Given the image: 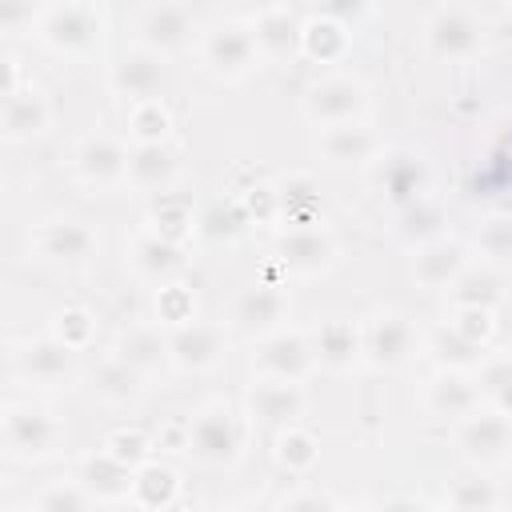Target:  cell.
Segmentation results:
<instances>
[{"label":"cell","mask_w":512,"mask_h":512,"mask_svg":"<svg viewBox=\"0 0 512 512\" xmlns=\"http://www.w3.org/2000/svg\"><path fill=\"white\" fill-rule=\"evenodd\" d=\"M140 384H144V376L140 372H132L124 360H116V356H108L96 372H92V392L104 400V404H128V400H136L140 396Z\"/></svg>","instance_id":"cell-35"},{"label":"cell","mask_w":512,"mask_h":512,"mask_svg":"<svg viewBox=\"0 0 512 512\" xmlns=\"http://www.w3.org/2000/svg\"><path fill=\"white\" fill-rule=\"evenodd\" d=\"M76 372V352L56 336H36L12 348V376L36 388H60Z\"/></svg>","instance_id":"cell-10"},{"label":"cell","mask_w":512,"mask_h":512,"mask_svg":"<svg viewBox=\"0 0 512 512\" xmlns=\"http://www.w3.org/2000/svg\"><path fill=\"white\" fill-rule=\"evenodd\" d=\"M316 156L328 168H360V164H376L380 160V140H376L372 128H364V120L336 124V128H320Z\"/></svg>","instance_id":"cell-18"},{"label":"cell","mask_w":512,"mask_h":512,"mask_svg":"<svg viewBox=\"0 0 512 512\" xmlns=\"http://www.w3.org/2000/svg\"><path fill=\"white\" fill-rule=\"evenodd\" d=\"M116 360H124L132 372H140V376H152V372H160L164 368V360H168V336H160L156 328H148V324H136V328H128V332H120V340H116V352H112Z\"/></svg>","instance_id":"cell-29"},{"label":"cell","mask_w":512,"mask_h":512,"mask_svg":"<svg viewBox=\"0 0 512 512\" xmlns=\"http://www.w3.org/2000/svg\"><path fill=\"white\" fill-rule=\"evenodd\" d=\"M372 184L396 212H404L428 196L432 176L424 156H416L412 148H392V152H380V160L372 164Z\"/></svg>","instance_id":"cell-9"},{"label":"cell","mask_w":512,"mask_h":512,"mask_svg":"<svg viewBox=\"0 0 512 512\" xmlns=\"http://www.w3.org/2000/svg\"><path fill=\"white\" fill-rule=\"evenodd\" d=\"M468 268H472L468 264V248L460 240H448V236L416 248V256H412V280L420 288H428V292L452 288Z\"/></svg>","instance_id":"cell-20"},{"label":"cell","mask_w":512,"mask_h":512,"mask_svg":"<svg viewBox=\"0 0 512 512\" xmlns=\"http://www.w3.org/2000/svg\"><path fill=\"white\" fill-rule=\"evenodd\" d=\"M256 372L260 380H288V384H300L312 368H316V356H312V344L304 332L296 328H276L260 340L256 348Z\"/></svg>","instance_id":"cell-12"},{"label":"cell","mask_w":512,"mask_h":512,"mask_svg":"<svg viewBox=\"0 0 512 512\" xmlns=\"http://www.w3.org/2000/svg\"><path fill=\"white\" fill-rule=\"evenodd\" d=\"M52 124V104L40 88H20L16 96L0 100V132L8 144H28L44 136Z\"/></svg>","instance_id":"cell-22"},{"label":"cell","mask_w":512,"mask_h":512,"mask_svg":"<svg viewBox=\"0 0 512 512\" xmlns=\"http://www.w3.org/2000/svg\"><path fill=\"white\" fill-rule=\"evenodd\" d=\"M368 108V88L356 76L332 72L308 84L304 92V116L320 128H336V124H356Z\"/></svg>","instance_id":"cell-7"},{"label":"cell","mask_w":512,"mask_h":512,"mask_svg":"<svg viewBox=\"0 0 512 512\" xmlns=\"http://www.w3.org/2000/svg\"><path fill=\"white\" fill-rule=\"evenodd\" d=\"M276 192V216H284L288 224H316L320 212V188L312 176L304 172H288L280 184H272Z\"/></svg>","instance_id":"cell-31"},{"label":"cell","mask_w":512,"mask_h":512,"mask_svg":"<svg viewBox=\"0 0 512 512\" xmlns=\"http://www.w3.org/2000/svg\"><path fill=\"white\" fill-rule=\"evenodd\" d=\"M316 456H320V444H316L312 432H304L296 424L292 428H280V436H276V460L288 472H308L316 464Z\"/></svg>","instance_id":"cell-41"},{"label":"cell","mask_w":512,"mask_h":512,"mask_svg":"<svg viewBox=\"0 0 512 512\" xmlns=\"http://www.w3.org/2000/svg\"><path fill=\"white\" fill-rule=\"evenodd\" d=\"M276 260L296 276H316L336 260V240L328 228L316 224H288L276 236Z\"/></svg>","instance_id":"cell-14"},{"label":"cell","mask_w":512,"mask_h":512,"mask_svg":"<svg viewBox=\"0 0 512 512\" xmlns=\"http://www.w3.org/2000/svg\"><path fill=\"white\" fill-rule=\"evenodd\" d=\"M276 512H340V508L332 504V496H324V492H312V488H300V492L284 496Z\"/></svg>","instance_id":"cell-49"},{"label":"cell","mask_w":512,"mask_h":512,"mask_svg":"<svg viewBox=\"0 0 512 512\" xmlns=\"http://www.w3.org/2000/svg\"><path fill=\"white\" fill-rule=\"evenodd\" d=\"M16 512H32V508H16Z\"/></svg>","instance_id":"cell-55"},{"label":"cell","mask_w":512,"mask_h":512,"mask_svg":"<svg viewBox=\"0 0 512 512\" xmlns=\"http://www.w3.org/2000/svg\"><path fill=\"white\" fill-rule=\"evenodd\" d=\"M244 224H248L244 204H240V200H228V204H216V208L208 212L204 232H208V236H236Z\"/></svg>","instance_id":"cell-47"},{"label":"cell","mask_w":512,"mask_h":512,"mask_svg":"<svg viewBox=\"0 0 512 512\" xmlns=\"http://www.w3.org/2000/svg\"><path fill=\"white\" fill-rule=\"evenodd\" d=\"M424 408L436 420H468L472 412H480V388L468 372H436L424 388Z\"/></svg>","instance_id":"cell-24"},{"label":"cell","mask_w":512,"mask_h":512,"mask_svg":"<svg viewBox=\"0 0 512 512\" xmlns=\"http://www.w3.org/2000/svg\"><path fill=\"white\" fill-rule=\"evenodd\" d=\"M84 492H88V500H100V504H124V500H132V484H136V472L132 468H124L120 460H112L108 452H96V456H88L84 464H80V480H76Z\"/></svg>","instance_id":"cell-27"},{"label":"cell","mask_w":512,"mask_h":512,"mask_svg":"<svg viewBox=\"0 0 512 512\" xmlns=\"http://www.w3.org/2000/svg\"><path fill=\"white\" fill-rule=\"evenodd\" d=\"M340 512H376V508H340Z\"/></svg>","instance_id":"cell-53"},{"label":"cell","mask_w":512,"mask_h":512,"mask_svg":"<svg viewBox=\"0 0 512 512\" xmlns=\"http://www.w3.org/2000/svg\"><path fill=\"white\" fill-rule=\"evenodd\" d=\"M456 312L460 308H480V312H496L500 300H504V284L492 268H468L452 288H448Z\"/></svg>","instance_id":"cell-33"},{"label":"cell","mask_w":512,"mask_h":512,"mask_svg":"<svg viewBox=\"0 0 512 512\" xmlns=\"http://www.w3.org/2000/svg\"><path fill=\"white\" fill-rule=\"evenodd\" d=\"M32 512H88V492L80 484H52L32 500Z\"/></svg>","instance_id":"cell-46"},{"label":"cell","mask_w":512,"mask_h":512,"mask_svg":"<svg viewBox=\"0 0 512 512\" xmlns=\"http://www.w3.org/2000/svg\"><path fill=\"white\" fill-rule=\"evenodd\" d=\"M448 508L452 512H500V492L484 476H460L448 488Z\"/></svg>","instance_id":"cell-38"},{"label":"cell","mask_w":512,"mask_h":512,"mask_svg":"<svg viewBox=\"0 0 512 512\" xmlns=\"http://www.w3.org/2000/svg\"><path fill=\"white\" fill-rule=\"evenodd\" d=\"M348 32H352V28H344L340 20H332V16L320 8V12L304 16L300 56H308V60H316V64H332V60L344 56V48H348Z\"/></svg>","instance_id":"cell-30"},{"label":"cell","mask_w":512,"mask_h":512,"mask_svg":"<svg viewBox=\"0 0 512 512\" xmlns=\"http://www.w3.org/2000/svg\"><path fill=\"white\" fill-rule=\"evenodd\" d=\"M304 388L288 380H256L248 392V416L268 428H292L304 416Z\"/></svg>","instance_id":"cell-23"},{"label":"cell","mask_w":512,"mask_h":512,"mask_svg":"<svg viewBox=\"0 0 512 512\" xmlns=\"http://www.w3.org/2000/svg\"><path fill=\"white\" fill-rule=\"evenodd\" d=\"M176 492H180V476L168 468V464H144L140 472H136V484H132V504L136 508H148V512H164V508H172V500H176Z\"/></svg>","instance_id":"cell-34"},{"label":"cell","mask_w":512,"mask_h":512,"mask_svg":"<svg viewBox=\"0 0 512 512\" xmlns=\"http://www.w3.org/2000/svg\"><path fill=\"white\" fill-rule=\"evenodd\" d=\"M452 328L460 332V336H468L472 344H488V336L496 332V312H480V308H460L456 312V320H452Z\"/></svg>","instance_id":"cell-48"},{"label":"cell","mask_w":512,"mask_h":512,"mask_svg":"<svg viewBox=\"0 0 512 512\" xmlns=\"http://www.w3.org/2000/svg\"><path fill=\"white\" fill-rule=\"evenodd\" d=\"M208 468H228L244 452V416L232 404H208L188 420V448Z\"/></svg>","instance_id":"cell-3"},{"label":"cell","mask_w":512,"mask_h":512,"mask_svg":"<svg viewBox=\"0 0 512 512\" xmlns=\"http://www.w3.org/2000/svg\"><path fill=\"white\" fill-rule=\"evenodd\" d=\"M260 48H256V36H252V24L248 20H216L200 32V64L224 80V84H236L244 80L256 64H260Z\"/></svg>","instance_id":"cell-2"},{"label":"cell","mask_w":512,"mask_h":512,"mask_svg":"<svg viewBox=\"0 0 512 512\" xmlns=\"http://www.w3.org/2000/svg\"><path fill=\"white\" fill-rule=\"evenodd\" d=\"M476 388H480V400L508 416L512 420V356H496V360H484L480 372H476Z\"/></svg>","instance_id":"cell-36"},{"label":"cell","mask_w":512,"mask_h":512,"mask_svg":"<svg viewBox=\"0 0 512 512\" xmlns=\"http://www.w3.org/2000/svg\"><path fill=\"white\" fill-rule=\"evenodd\" d=\"M108 88H112V96L128 100L132 108L136 104H152L164 92V60L144 52V48H128V52H120L112 60Z\"/></svg>","instance_id":"cell-13"},{"label":"cell","mask_w":512,"mask_h":512,"mask_svg":"<svg viewBox=\"0 0 512 512\" xmlns=\"http://www.w3.org/2000/svg\"><path fill=\"white\" fill-rule=\"evenodd\" d=\"M168 132H172V116L160 100L152 104H136L128 112V136L132 144H168Z\"/></svg>","instance_id":"cell-39"},{"label":"cell","mask_w":512,"mask_h":512,"mask_svg":"<svg viewBox=\"0 0 512 512\" xmlns=\"http://www.w3.org/2000/svg\"><path fill=\"white\" fill-rule=\"evenodd\" d=\"M52 336H56L60 344H68L72 352H80V348L92 340V312H88V308H80V304L60 308V312H56V320H52Z\"/></svg>","instance_id":"cell-43"},{"label":"cell","mask_w":512,"mask_h":512,"mask_svg":"<svg viewBox=\"0 0 512 512\" xmlns=\"http://www.w3.org/2000/svg\"><path fill=\"white\" fill-rule=\"evenodd\" d=\"M228 348V332L212 320H188L180 328L168 332V360L180 372H208L224 360Z\"/></svg>","instance_id":"cell-15"},{"label":"cell","mask_w":512,"mask_h":512,"mask_svg":"<svg viewBox=\"0 0 512 512\" xmlns=\"http://www.w3.org/2000/svg\"><path fill=\"white\" fill-rule=\"evenodd\" d=\"M0 444L12 460H48L64 448V424L32 404H8L0 420Z\"/></svg>","instance_id":"cell-5"},{"label":"cell","mask_w":512,"mask_h":512,"mask_svg":"<svg viewBox=\"0 0 512 512\" xmlns=\"http://www.w3.org/2000/svg\"><path fill=\"white\" fill-rule=\"evenodd\" d=\"M156 312H160L164 324L180 328V324L196 320V300H192V292H188L184 284H168V288H160V296H156Z\"/></svg>","instance_id":"cell-45"},{"label":"cell","mask_w":512,"mask_h":512,"mask_svg":"<svg viewBox=\"0 0 512 512\" xmlns=\"http://www.w3.org/2000/svg\"><path fill=\"white\" fill-rule=\"evenodd\" d=\"M428 352H432V360L440 364V372H476V368L484 364V348L472 344L468 336H460L452 324H444V328L432 332Z\"/></svg>","instance_id":"cell-32"},{"label":"cell","mask_w":512,"mask_h":512,"mask_svg":"<svg viewBox=\"0 0 512 512\" xmlns=\"http://www.w3.org/2000/svg\"><path fill=\"white\" fill-rule=\"evenodd\" d=\"M432 512H452V508H432Z\"/></svg>","instance_id":"cell-54"},{"label":"cell","mask_w":512,"mask_h":512,"mask_svg":"<svg viewBox=\"0 0 512 512\" xmlns=\"http://www.w3.org/2000/svg\"><path fill=\"white\" fill-rule=\"evenodd\" d=\"M96 232L84 220H48L32 232V252L48 264H84L96 256Z\"/></svg>","instance_id":"cell-17"},{"label":"cell","mask_w":512,"mask_h":512,"mask_svg":"<svg viewBox=\"0 0 512 512\" xmlns=\"http://www.w3.org/2000/svg\"><path fill=\"white\" fill-rule=\"evenodd\" d=\"M72 176H76V184H84L92 192H112V188L128 184V144L108 132L84 136L72 148Z\"/></svg>","instance_id":"cell-8"},{"label":"cell","mask_w":512,"mask_h":512,"mask_svg":"<svg viewBox=\"0 0 512 512\" xmlns=\"http://www.w3.org/2000/svg\"><path fill=\"white\" fill-rule=\"evenodd\" d=\"M456 448L468 464H500L512 452V420L492 408H480L456 424Z\"/></svg>","instance_id":"cell-16"},{"label":"cell","mask_w":512,"mask_h":512,"mask_svg":"<svg viewBox=\"0 0 512 512\" xmlns=\"http://www.w3.org/2000/svg\"><path fill=\"white\" fill-rule=\"evenodd\" d=\"M288 316V296L276 288V284H248L236 304H232V320L244 328V332H276L280 320Z\"/></svg>","instance_id":"cell-26"},{"label":"cell","mask_w":512,"mask_h":512,"mask_svg":"<svg viewBox=\"0 0 512 512\" xmlns=\"http://www.w3.org/2000/svg\"><path fill=\"white\" fill-rule=\"evenodd\" d=\"M132 268H136L144 280L168 288V284H180V276H184V268H188V252H184V244H172V240L156 236L152 228H144V232H136V240H132Z\"/></svg>","instance_id":"cell-21"},{"label":"cell","mask_w":512,"mask_h":512,"mask_svg":"<svg viewBox=\"0 0 512 512\" xmlns=\"http://www.w3.org/2000/svg\"><path fill=\"white\" fill-rule=\"evenodd\" d=\"M360 344H364V364L376 372H396L412 360L416 352V332L408 324V316L400 312H380L360 328Z\"/></svg>","instance_id":"cell-11"},{"label":"cell","mask_w":512,"mask_h":512,"mask_svg":"<svg viewBox=\"0 0 512 512\" xmlns=\"http://www.w3.org/2000/svg\"><path fill=\"white\" fill-rule=\"evenodd\" d=\"M476 248L496 264H512V212L488 216L476 232Z\"/></svg>","instance_id":"cell-42"},{"label":"cell","mask_w":512,"mask_h":512,"mask_svg":"<svg viewBox=\"0 0 512 512\" xmlns=\"http://www.w3.org/2000/svg\"><path fill=\"white\" fill-rule=\"evenodd\" d=\"M40 8L32 4H4L0 8V32H36Z\"/></svg>","instance_id":"cell-50"},{"label":"cell","mask_w":512,"mask_h":512,"mask_svg":"<svg viewBox=\"0 0 512 512\" xmlns=\"http://www.w3.org/2000/svg\"><path fill=\"white\" fill-rule=\"evenodd\" d=\"M312 356L320 368L328 372H348L364 360V344H360V328H352L348 320H324L320 328L308 332Z\"/></svg>","instance_id":"cell-25"},{"label":"cell","mask_w":512,"mask_h":512,"mask_svg":"<svg viewBox=\"0 0 512 512\" xmlns=\"http://www.w3.org/2000/svg\"><path fill=\"white\" fill-rule=\"evenodd\" d=\"M180 172L172 144H132L128 148V184L140 192H168Z\"/></svg>","instance_id":"cell-28"},{"label":"cell","mask_w":512,"mask_h":512,"mask_svg":"<svg viewBox=\"0 0 512 512\" xmlns=\"http://www.w3.org/2000/svg\"><path fill=\"white\" fill-rule=\"evenodd\" d=\"M440 228H444V212H440V204H432L428 196L420 200V204H412V208H404L400 212V236L408 240V244H432V240H440Z\"/></svg>","instance_id":"cell-40"},{"label":"cell","mask_w":512,"mask_h":512,"mask_svg":"<svg viewBox=\"0 0 512 512\" xmlns=\"http://www.w3.org/2000/svg\"><path fill=\"white\" fill-rule=\"evenodd\" d=\"M252 36L264 60H288L300 52V36H304V16L288 4H268L260 8L252 20Z\"/></svg>","instance_id":"cell-19"},{"label":"cell","mask_w":512,"mask_h":512,"mask_svg":"<svg viewBox=\"0 0 512 512\" xmlns=\"http://www.w3.org/2000/svg\"><path fill=\"white\" fill-rule=\"evenodd\" d=\"M484 36H488V24L468 4H436L424 16V52L432 60H444V64L472 60L480 56Z\"/></svg>","instance_id":"cell-1"},{"label":"cell","mask_w":512,"mask_h":512,"mask_svg":"<svg viewBox=\"0 0 512 512\" xmlns=\"http://www.w3.org/2000/svg\"><path fill=\"white\" fill-rule=\"evenodd\" d=\"M148 228H152L156 236L172 240V244H184V240H188V232H192V208H188V200H184V196L164 192V196L156 200L152 216H148Z\"/></svg>","instance_id":"cell-37"},{"label":"cell","mask_w":512,"mask_h":512,"mask_svg":"<svg viewBox=\"0 0 512 512\" xmlns=\"http://www.w3.org/2000/svg\"><path fill=\"white\" fill-rule=\"evenodd\" d=\"M196 40V12L188 4H144L136 12V48L152 52V56H176Z\"/></svg>","instance_id":"cell-6"},{"label":"cell","mask_w":512,"mask_h":512,"mask_svg":"<svg viewBox=\"0 0 512 512\" xmlns=\"http://www.w3.org/2000/svg\"><path fill=\"white\" fill-rule=\"evenodd\" d=\"M104 32V8L96 4H44L36 16V40L60 56H84Z\"/></svg>","instance_id":"cell-4"},{"label":"cell","mask_w":512,"mask_h":512,"mask_svg":"<svg viewBox=\"0 0 512 512\" xmlns=\"http://www.w3.org/2000/svg\"><path fill=\"white\" fill-rule=\"evenodd\" d=\"M104 452L112 456V460H120L124 468H132V472H140L144 464H152V448H148V440H144V432H136V428H120V432H112L108 436V444H104Z\"/></svg>","instance_id":"cell-44"},{"label":"cell","mask_w":512,"mask_h":512,"mask_svg":"<svg viewBox=\"0 0 512 512\" xmlns=\"http://www.w3.org/2000/svg\"><path fill=\"white\" fill-rule=\"evenodd\" d=\"M0 72H4V80H0V100H8V96L20 92V64H16L12 56H4V60H0Z\"/></svg>","instance_id":"cell-51"},{"label":"cell","mask_w":512,"mask_h":512,"mask_svg":"<svg viewBox=\"0 0 512 512\" xmlns=\"http://www.w3.org/2000/svg\"><path fill=\"white\" fill-rule=\"evenodd\" d=\"M376 512H432L424 500H416V496H388Z\"/></svg>","instance_id":"cell-52"}]
</instances>
